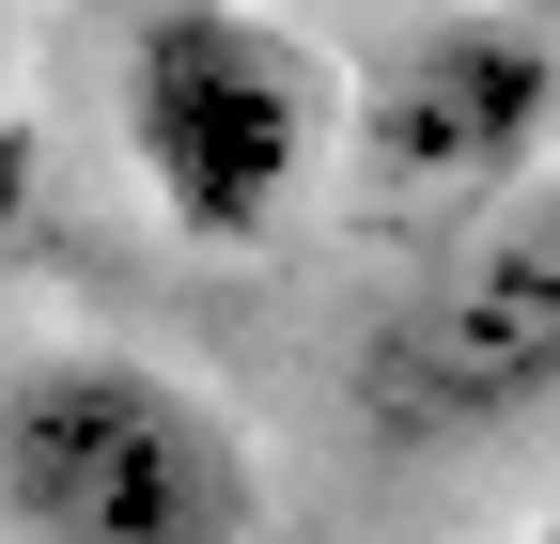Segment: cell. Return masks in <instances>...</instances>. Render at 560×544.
Returning <instances> with one entry per match:
<instances>
[{
  "mask_svg": "<svg viewBox=\"0 0 560 544\" xmlns=\"http://www.w3.org/2000/svg\"><path fill=\"white\" fill-rule=\"evenodd\" d=\"M125 172L187 249H265L342 156L359 79L265 0H140L125 16Z\"/></svg>",
  "mask_w": 560,
  "mask_h": 544,
  "instance_id": "7a4b0ae2",
  "label": "cell"
},
{
  "mask_svg": "<svg viewBox=\"0 0 560 544\" xmlns=\"http://www.w3.org/2000/svg\"><path fill=\"white\" fill-rule=\"evenodd\" d=\"M514 544H560V498H545V513H529V529H514Z\"/></svg>",
  "mask_w": 560,
  "mask_h": 544,
  "instance_id": "5b68a950",
  "label": "cell"
},
{
  "mask_svg": "<svg viewBox=\"0 0 560 544\" xmlns=\"http://www.w3.org/2000/svg\"><path fill=\"white\" fill-rule=\"evenodd\" d=\"M0 79H16V0H0Z\"/></svg>",
  "mask_w": 560,
  "mask_h": 544,
  "instance_id": "8992f818",
  "label": "cell"
},
{
  "mask_svg": "<svg viewBox=\"0 0 560 544\" xmlns=\"http://www.w3.org/2000/svg\"><path fill=\"white\" fill-rule=\"evenodd\" d=\"M529 16H545V0H529Z\"/></svg>",
  "mask_w": 560,
  "mask_h": 544,
  "instance_id": "52a82bcc",
  "label": "cell"
},
{
  "mask_svg": "<svg viewBox=\"0 0 560 544\" xmlns=\"http://www.w3.org/2000/svg\"><path fill=\"white\" fill-rule=\"evenodd\" d=\"M545 141H560V32L529 0H452L359 62L342 202L374 234H467L482 202L545 187Z\"/></svg>",
  "mask_w": 560,
  "mask_h": 544,
  "instance_id": "277c9868",
  "label": "cell"
},
{
  "mask_svg": "<svg viewBox=\"0 0 560 544\" xmlns=\"http://www.w3.org/2000/svg\"><path fill=\"white\" fill-rule=\"evenodd\" d=\"M0 529L16 544H265V451L156 343L0 358Z\"/></svg>",
  "mask_w": 560,
  "mask_h": 544,
  "instance_id": "6da1fadb",
  "label": "cell"
},
{
  "mask_svg": "<svg viewBox=\"0 0 560 544\" xmlns=\"http://www.w3.org/2000/svg\"><path fill=\"white\" fill-rule=\"evenodd\" d=\"M342 404L374 451H482V436L545 421L560 404V172L405 264L389 311L359 327V358H342Z\"/></svg>",
  "mask_w": 560,
  "mask_h": 544,
  "instance_id": "3957f363",
  "label": "cell"
}]
</instances>
